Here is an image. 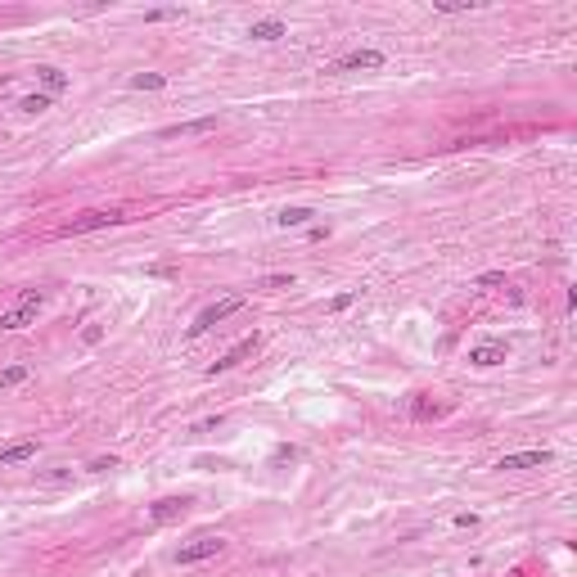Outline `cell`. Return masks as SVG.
<instances>
[{
  "mask_svg": "<svg viewBox=\"0 0 577 577\" xmlns=\"http://www.w3.org/2000/svg\"><path fill=\"white\" fill-rule=\"evenodd\" d=\"M144 18H149V23H167V18H181V10H149Z\"/></svg>",
  "mask_w": 577,
  "mask_h": 577,
  "instance_id": "obj_26",
  "label": "cell"
},
{
  "mask_svg": "<svg viewBox=\"0 0 577 577\" xmlns=\"http://www.w3.org/2000/svg\"><path fill=\"white\" fill-rule=\"evenodd\" d=\"M311 217H316L311 207H284L280 217H275V226H284V230H289V226H307Z\"/></svg>",
  "mask_w": 577,
  "mask_h": 577,
  "instance_id": "obj_15",
  "label": "cell"
},
{
  "mask_svg": "<svg viewBox=\"0 0 577 577\" xmlns=\"http://www.w3.org/2000/svg\"><path fill=\"white\" fill-rule=\"evenodd\" d=\"M50 104H55V95H45V90H41V95H23V99H18L23 113H45Z\"/></svg>",
  "mask_w": 577,
  "mask_h": 577,
  "instance_id": "obj_17",
  "label": "cell"
},
{
  "mask_svg": "<svg viewBox=\"0 0 577 577\" xmlns=\"http://www.w3.org/2000/svg\"><path fill=\"white\" fill-rule=\"evenodd\" d=\"M36 460V437H23V442H10V447H0V465H27Z\"/></svg>",
  "mask_w": 577,
  "mask_h": 577,
  "instance_id": "obj_10",
  "label": "cell"
},
{
  "mask_svg": "<svg viewBox=\"0 0 577 577\" xmlns=\"http://www.w3.org/2000/svg\"><path fill=\"white\" fill-rule=\"evenodd\" d=\"M36 81L45 86V95H64L68 90V77L59 73V68H36Z\"/></svg>",
  "mask_w": 577,
  "mask_h": 577,
  "instance_id": "obj_13",
  "label": "cell"
},
{
  "mask_svg": "<svg viewBox=\"0 0 577 577\" xmlns=\"http://www.w3.org/2000/svg\"><path fill=\"white\" fill-rule=\"evenodd\" d=\"M221 118H194V122H176V127H163L158 131V140H181V136H207V131H217Z\"/></svg>",
  "mask_w": 577,
  "mask_h": 577,
  "instance_id": "obj_6",
  "label": "cell"
},
{
  "mask_svg": "<svg viewBox=\"0 0 577 577\" xmlns=\"http://www.w3.org/2000/svg\"><path fill=\"white\" fill-rule=\"evenodd\" d=\"M163 86H167L163 73H136L131 77V90H163Z\"/></svg>",
  "mask_w": 577,
  "mask_h": 577,
  "instance_id": "obj_16",
  "label": "cell"
},
{
  "mask_svg": "<svg viewBox=\"0 0 577 577\" xmlns=\"http://www.w3.org/2000/svg\"><path fill=\"white\" fill-rule=\"evenodd\" d=\"M284 32H289V27H284L280 18H257V23L248 27V36H253V41H280Z\"/></svg>",
  "mask_w": 577,
  "mask_h": 577,
  "instance_id": "obj_12",
  "label": "cell"
},
{
  "mask_svg": "<svg viewBox=\"0 0 577 577\" xmlns=\"http://www.w3.org/2000/svg\"><path fill=\"white\" fill-rule=\"evenodd\" d=\"M240 307H244V294H230V298H221V303L203 307V311H198V316H194V325H190V338H203L207 329L217 325V320L235 316V311H240Z\"/></svg>",
  "mask_w": 577,
  "mask_h": 577,
  "instance_id": "obj_2",
  "label": "cell"
},
{
  "mask_svg": "<svg viewBox=\"0 0 577 577\" xmlns=\"http://www.w3.org/2000/svg\"><path fill=\"white\" fill-rule=\"evenodd\" d=\"M550 460H555L550 451L537 447V451H514V456H505L496 469H541V465H550Z\"/></svg>",
  "mask_w": 577,
  "mask_h": 577,
  "instance_id": "obj_9",
  "label": "cell"
},
{
  "mask_svg": "<svg viewBox=\"0 0 577 577\" xmlns=\"http://www.w3.org/2000/svg\"><path fill=\"white\" fill-rule=\"evenodd\" d=\"M433 10L437 14H469V10H478V0H433Z\"/></svg>",
  "mask_w": 577,
  "mask_h": 577,
  "instance_id": "obj_18",
  "label": "cell"
},
{
  "mask_svg": "<svg viewBox=\"0 0 577 577\" xmlns=\"http://www.w3.org/2000/svg\"><path fill=\"white\" fill-rule=\"evenodd\" d=\"M90 474H104V469H118V456H99V460H90Z\"/></svg>",
  "mask_w": 577,
  "mask_h": 577,
  "instance_id": "obj_24",
  "label": "cell"
},
{
  "mask_svg": "<svg viewBox=\"0 0 577 577\" xmlns=\"http://www.w3.org/2000/svg\"><path fill=\"white\" fill-rule=\"evenodd\" d=\"M510 357L505 343H478V348H469V366H478V370H491V366H501Z\"/></svg>",
  "mask_w": 577,
  "mask_h": 577,
  "instance_id": "obj_7",
  "label": "cell"
},
{
  "mask_svg": "<svg viewBox=\"0 0 577 577\" xmlns=\"http://www.w3.org/2000/svg\"><path fill=\"white\" fill-rule=\"evenodd\" d=\"M361 68H383V55L379 50H352L334 64V73H361Z\"/></svg>",
  "mask_w": 577,
  "mask_h": 577,
  "instance_id": "obj_8",
  "label": "cell"
},
{
  "mask_svg": "<svg viewBox=\"0 0 577 577\" xmlns=\"http://www.w3.org/2000/svg\"><path fill=\"white\" fill-rule=\"evenodd\" d=\"M18 303H45L41 289H18Z\"/></svg>",
  "mask_w": 577,
  "mask_h": 577,
  "instance_id": "obj_27",
  "label": "cell"
},
{
  "mask_svg": "<svg viewBox=\"0 0 577 577\" xmlns=\"http://www.w3.org/2000/svg\"><path fill=\"white\" fill-rule=\"evenodd\" d=\"M221 550H226V541H221V537H194L190 546H181V550H176V564H203V559L221 555Z\"/></svg>",
  "mask_w": 577,
  "mask_h": 577,
  "instance_id": "obj_3",
  "label": "cell"
},
{
  "mask_svg": "<svg viewBox=\"0 0 577 577\" xmlns=\"http://www.w3.org/2000/svg\"><path fill=\"white\" fill-rule=\"evenodd\" d=\"M261 348V338L257 334H248V338H240V343H235V348L226 352V357L217 361V366H207V374H212V379H217V374H226V370H235V366H240V361H248L253 352Z\"/></svg>",
  "mask_w": 577,
  "mask_h": 577,
  "instance_id": "obj_4",
  "label": "cell"
},
{
  "mask_svg": "<svg viewBox=\"0 0 577 577\" xmlns=\"http://www.w3.org/2000/svg\"><path fill=\"white\" fill-rule=\"evenodd\" d=\"M190 505H194L190 496H163V501H153L144 514H149V523H176V519H185Z\"/></svg>",
  "mask_w": 577,
  "mask_h": 577,
  "instance_id": "obj_5",
  "label": "cell"
},
{
  "mask_svg": "<svg viewBox=\"0 0 577 577\" xmlns=\"http://www.w3.org/2000/svg\"><path fill=\"white\" fill-rule=\"evenodd\" d=\"M294 460H303V451H298V447H275L271 465H294Z\"/></svg>",
  "mask_w": 577,
  "mask_h": 577,
  "instance_id": "obj_20",
  "label": "cell"
},
{
  "mask_svg": "<svg viewBox=\"0 0 577 577\" xmlns=\"http://www.w3.org/2000/svg\"><path fill=\"white\" fill-rule=\"evenodd\" d=\"M122 221H131V217H127V212H118V207H95V212H81V217L64 221V230H59V235H90V230L122 226Z\"/></svg>",
  "mask_w": 577,
  "mask_h": 577,
  "instance_id": "obj_1",
  "label": "cell"
},
{
  "mask_svg": "<svg viewBox=\"0 0 577 577\" xmlns=\"http://www.w3.org/2000/svg\"><path fill=\"white\" fill-rule=\"evenodd\" d=\"M352 303H357V294H352V289H348V294H338L334 303H329V311H348Z\"/></svg>",
  "mask_w": 577,
  "mask_h": 577,
  "instance_id": "obj_25",
  "label": "cell"
},
{
  "mask_svg": "<svg viewBox=\"0 0 577 577\" xmlns=\"http://www.w3.org/2000/svg\"><path fill=\"white\" fill-rule=\"evenodd\" d=\"M99 338H104V325H95V320H90V325L81 329V343H86V348H95Z\"/></svg>",
  "mask_w": 577,
  "mask_h": 577,
  "instance_id": "obj_21",
  "label": "cell"
},
{
  "mask_svg": "<svg viewBox=\"0 0 577 577\" xmlns=\"http://www.w3.org/2000/svg\"><path fill=\"white\" fill-rule=\"evenodd\" d=\"M45 303H18L14 307V311H5V316H0V329H27L36 320V311H41Z\"/></svg>",
  "mask_w": 577,
  "mask_h": 577,
  "instance_id": "obj_11",
  "label": "cell"
},
{
  "mask_svg": "<svg viewBox=\"0 0 577 577\" xmlns=\"http://www.w3.org/2000/svg\"><path fill=\"white\" fill-rule=\"evenodd\" d=\"M27 379H32V366H5V370H0V392L18 388V383H27Z\"/></svg>",
  "mask_w": 577,
  "mask_h": 577,
  "instance_id": "obj_14",
  "label": "cell"
},
{
  "mask_svg": "<svg viewBox=\"0 0 577 577\" xmlns=\"http://www.w3.org/2000/svg\"><path fill=\"white\" fill-rule=\"evenodd\" d=\"M257 289H266V294H280V289H294V275H261Z\"/></svg>",
  "mask_w": 577,
  "mask_h": 577,
  "instance_id": "obj_19",
  "label": "cell"
},
{
  "mask_svg": "<svg viewBox=\"0 0 577 577\" xmlns=\"http://www.w3.org/2000/svg\"><path fill=\"white\" fill-rule=\"evenodd\" d=\"M505 284V271H487V275H478V289H501Z\"/></svg>",
  "mask_w": 577,
  "mask_h": 577,
  "instance_id": "obj_22",
  "label": "cell"
},
{
  "mask_svg": "<svg viewBox=\"0 0 577 577\" xmlns=\"http://www.w3.org/2000/svg\"><path fill=\"white\" fill-rule=\"evenodd\" d=\"M221 424H226V415H207V420L194 424V433H212V428H221Z\"/></svg>",
  "mask_w": 577,
  "mask_h": 577,
  "instance_id": "obj_23",
  "label": "cell"
}]
</instances>
